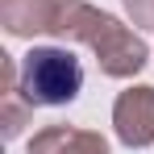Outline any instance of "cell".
Here are the masks:
<instances>
[{
	"mask_svg": "<svg viewBox=\"0 0 154 154\" xmlns=\"http://www.w3.org/2000/svg\"><path fill=\"white\" fill-rule=\"evenodd\" d=\"M29 154H108L96 129H75V125H46L29 137Z\"/></svg>",
	"mask_w": 154,
	"mask_h": 154,
	"instance_id": "5",
	"label": "cell"
},
{
	"mask_svg": "<svg viewBox=\"0 0 154 154\" xmlns=\"http://www.w3.org/2000/svg\"><path fill=\"white\" fill-rule=\"evenodd\" d=\"M88 50L96 54V67H100L108 79H133L146 63H150L146 42H142L129 25H121L112 13H104V25L96 29V38L88 42Z\"/></svg>",
	"mask_w": 154,
	"mask_h": 154,
	"instance_id": "2",
	"label": "cell"
},
{
	"mask_svg": "<svg viewBox=\"0 0 154 154\" xmlns=\"http://www.w3.org/2000/svg\"><path fill=\"white\" fill-rule=\"evenodd\" d=\"M125 4V17L137 29H154V0H121Z\"/></svg>",
	"mask_w": 154,
	"mask_h": 154,
	"instance_id": "8",
	"label": "cell"
},
{
	"mask_svg": "<svg viewBox=\"0 0 154 154\" xmlns=\"http://www.w3.org/2000/svg\"><path fill=\"white\" fill-rule=\"evenodd\" d=\"M29 121H33V104H29L17 88H13V92H0V125H4V142L21 137Z\"/></svg>",
	"mask_w": 154,
	"mask_h": 154,
	"instance_id": "7",
	"label": "cell"
},
{
	"mask_svg": "<svg viewBox=\"0 0 154 154\" xmlns=\"http://www.w3.org/2000/svg\"><path fill=\"white\" fill-rule=\"evenodd\" d=\"M58 0H0V25L8 38H38L54 29Z\"/></svg>",
	"mask_w": 154,
	"mask_h": 154,
	"instance_id": "4",
	"label": "cell"
},
{
	"mask_svg": "<svg viewBox=\"0 0 154 154\" xmlns=\"http://www.w3.org/2000/svg\"><path fill=\"white\" fill-rule=\"evenodd\" d=\"M17 92L33 108H63L83 92V67L67 46H33L21 58Z\"/></svg>",
	"mask_w": 154,
	"mask_h": 154,
	"instance_id": "1",
	"label": "cell"
},
{
	"mask_svg": "<svg viewBox=\"0 0 154 154\" xmlns=\"http://www.w3.org/2000/svg\"><path fill=\"white\" fill-rule=\"evenodd\" d=\"M104 25V13L88 0H58V13H54V38L58 42H92L96 29Z\"/></svg>",
	"mask_w": 154,
	"mask_h": 154,
	"instance_id": "6",
	"label": "cell"
},
{
	"mask_svg": "<svg viewBox=\"0 0 154 154\" xmlns=\"http://www.w3.org/2000/svg\"><path fill=\"white\" fill-rule=\"evenodd\" d=\"M112 133L129 150H146L154 142V88L150 83L125 88L117 96V104H112Z\"/></svg>",
	"mask_w": 154,
	"mask_h": 154,
	"instance_id": "3",
	"label": "cell"
}]
</instances>
